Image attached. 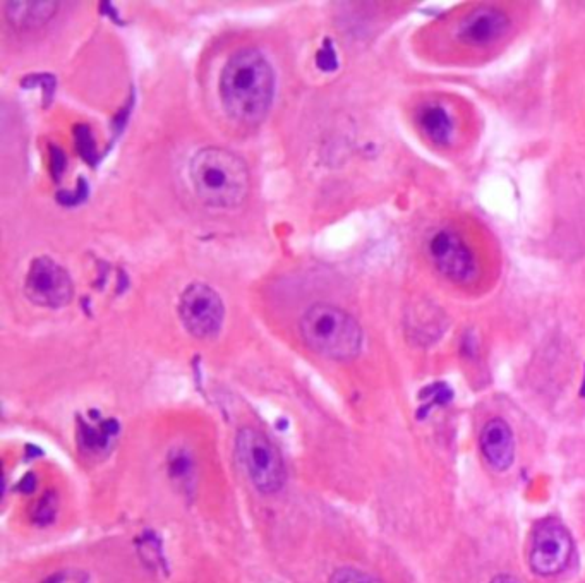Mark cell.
Instances as JSON below:
<instances>
[{"mask_svg": "<svg viewBox=\"0 0 585 583\" xmlns=\"http://www.w3.org/2000/svg\"><path fill=\"white\" fill-rule=\"evenodd\" d=\"M417 121L429 141H433L438 146L450 143L453 134V119L447 109H443L441 105H428L419 112Z\"/></svg>", "mask_w": 585, "mask_h": 583, "instance_id": "obj_12", "label": "cell"}, {"mask_svg": "<svg viewBox=\"0 0 585 583\" xmlns=\"http://www.w3.org/2000/svg\"><path fill=\"white\" fill-rule=\"evenodd\" d=\"M328 583H381L378 578L357 568H338L333 571Z\"/></svg>", "mask_w": 585, "mask_h": 583, "instance_id": "obj_13", "label": "cell"}, {"mask_svg": "<svg viewBox=\"0 0 585 583\" xmlns=\"http://www.w3.org/2000/svg\"><path fill=\"white\" fill-rule=\"evenodd\" d=\"M43 583H86V578L79 571L69 570L55 573V575L47 578Z\"/></svg>", "mask_w": 585, "mask_h": 583, "instance_id": "obj_14", "label": "cell"}, {"mask_svg": "<svg viewBox=\"0 0 585 583\" xmlns=\"http://www.w3.org/2000/svg\"><path fill=\"white\" fill-rule=\"evenodd\" d=\"M182 325L193 337L213 338L224 325V302L220 295L205 283L189 285L179 301Z\"/></svg>", "mask_w": 585, "mask_h": 583, "instance_id": "obj_6", "label": "cell"}, {"mask_svg": "<svg viewBox=\"0 0 585 583\" xmlns=\"http://www.w3.org/2000/svg\"><path fill=\"white\" fill-rule=\"evenodd\" d=\"M59 11V2H7L6 18L18 30H37Z\"/></svg>", "mask_w": 585, "mask_h": 583, "instance_id": "obj_11", "label": "cell"}, {"mask_svg": "<svg viewBox=\"0 0 585 583\" xmlns=\"http://www.w3.org/2000/svg\"><path fill=\"white\" fill-rule=\"evenodd\" d=\"M236 457L256 491L275 494L284 487L287 479L284 458L277 446L258 429L242 427L237 433Z\"/></svg>", "mask_w": 585, "mask_h": 583, "instance_id": "obj_4", "label": "cell"}, {"mask_svg": "<svg viewBox=\"0 0 585 583\" xmlns=\"http://www.w3.org/2000/svg\"><path fill=\"white\" fill-rule=\"evenodd\" d=\"M489 583H520L519 580L515 577H510V575H498V577L493 578Z\"/></svg>", "mask_w": 585, "mask_h": 583, "instance_id": "obj_15", "label": "cell"}, {"mask_svg": "<svg viewBox=\"0 0 585 583\" xmlns=\"http://www.w3.org/2000/svg\"><path fill=\"white\" fill-rule=\"evenodd\" d=\"M198 198L217 210H234L248 199L251 174L239 155L225 148H203L189 167Z\"/></svg>", "mask_w": 585, "mask_h": 583, "instance_id": "obj_2", "label": "cell"}, {"mask_svg": "<svg viewBox=\"0 0 585 583\" xmlns=\"http://www.w3.org/2000/svg\"><path fill=\"white\" fill-rule=\"evenodd\" d=\"M275 95V73L256 49L237 50L220 76V98L230 119L256 126L265 119Z\"/></svg>", "mask_w": 585, "mask_h": 583, "instance_id": "obj_1", "label": "cell"}, {"mask_svg": "<svg viewBox=\"0 0 585 583\" xmlns=\"http://www.w3.org/2000/svg\"><path fill=\"white\" fill-rule=\"evenodd\" d=\"M25 292L33 304L59 309L73 301V280L54 259L42 256L31 263L26 273Z\"/></svg>", "mask_w": 585, "mask_h": 583, "instance_id": "obj_7", "label": "cell"}, {"mask_svg": "<svg viewBox=\"0 0 585 583\" xmlns=\"http://www.w3.org/2000/svg\"><path fill=\"white\" fill-rule=\"evenodd\" d=\"M479 445L484 460L496 472H505L512 467L515 460V438L512 427L503 419H491L483 427L479 436Z\"/></svg>", "mask_w": 585, "mask_h": 583, "instance_id": "obj_10", "label": "cell"}, {"mask_svg": "<svg viewBox=\"0 0 585 583\" xmlns=\"http://www.w3.org/2000/svg\"><path fill=\"white\" fill-rule=\"evenodd\" d=\"M428 254L436 270L455 283H469L476 278V258L455 230L441 229L428 242Z\"/></svg>", "mask_w": 585, "mask_h": 583, "instance_id": "obj_8", "label": "cell"}, {"mask_svg": "<svg viewBox=\"0 0 585 583\" xmlns=\"http://www.w3.org/2000/svg\"><path fill=\"white\" fill-rule=\"evenodd\" d=\"M573 554L572 535L563 523L548 518L532 530L529 565L539 577H555L567 568Z\"/></svg>", "mask_w": 585, "mask_h": 583, "instance_id": "obj_5", "label": "cell"}, {"mask_svg": "<svg viewBox=\"0 0 585 583\" xmlns=\"http://www.w3.org/2000/svg\"><path fill=\"white\" fill-rule=\"evenodd\" d=\"M510 30V18L496 7H477L460 21L457 38L467 47H489Z\"/></svg>", "mask_w": 585, "mask_h": 583, "instance_id": "obj_9", "label": "cell"}, {"mask_svg": "<svg viewBox=\"0 0 585 583\" xmlns=\"http://www.w3.org/2000/svg\"><path fill=\"white\" fill-rule=\"evenodd\" d=\"M302 340L314 354L332 361H350L361 352L362 330L356 319L332 304H314L299 323Z\"/></svg>", "mask_w": 585, "mask_h": 583, "instance_id": "obj_3", "label": "cell"}]
</instances>
